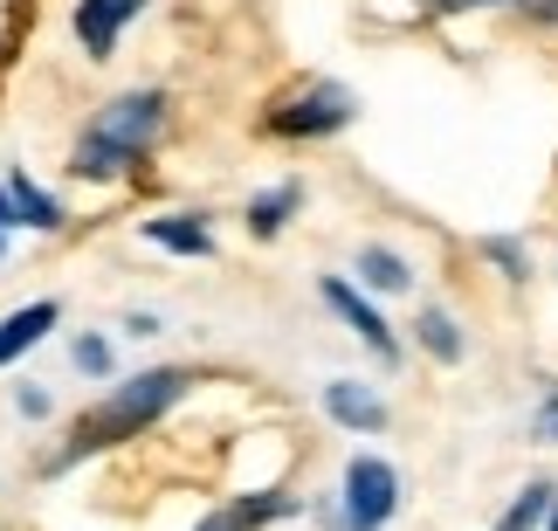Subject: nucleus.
<instances>
[{
	"mask_svg": "<svg viewBox=\"0 0 558 531\" xmlns=\"http://www.w3.org/2000/svg\"><path fill=\"white\" fill-rule=\"evenodd\" d=\"M538 435H545V442H558V400H551V408L538 414Z\"/></svg>",
	"mask_w": 558,
	"mask_h": 531,
	"instance_id": "19",
	"label": "nucleus"
},
{
	"mask_svg": "<svg viewBox=\"0 0 558 531\" xmlns=\"http://www.w3.org/2000/svg\"><path fill=\"white\" fill-rule=\"evenodd\" d=\"M325 414L338 421V429H359V435L386 429V400L373 387H359V379H331V387H325Z\"/></svg>",
	"mask_w": 558,
	"mask_h": 531,
	"instance_id": "7",
	"label": "nucleus"
},
{
	"mask_svg": "<svg viewBox=\"0 0 558 531\" xmlns=\"http://www.w3.org/2000/svg\"><path fill=\"white\" fill-rule=\"evenodd\" d=\"M359 283H373V290H414V269H407L393 249L366 242V249H359Z\"/></svg>",
	"mask_w": 558,
	"mask_h": 531,
	"instance_id": "12",
	"label": "nucleus"
},
{
	"mask_svg": "<svg viewBox=\"0 0 558 531\" xmlns=\"http://www.w3.org/2000/svg\"><path fill=\"white\" fill-rule=\"evenodd\" d=\"M296 207H304V180H283V186H269V194H255L248 201V236L255 242H276Z\"/></svg>",
	"mask_w": 558,
	"mask_h": 531,
	"instance_id": "9",
	"label": "nucleus"
},
{
	"mask_svg": "<svg viewBox=\"0 0 558 531\" xmlns=\"http://www.w3.org/2000/svg\"><path fill=\"white\" fill-rule=\"evenodd\" d=\"M441 8H497V0H441Z\"/></svg>",
	"mask_w": 558,
	"mask_h": 531,
	"instance_id": "21",
	"label": "nucleus"
},
{
	"mask_svg": "<svg viewBox=\"0 0 558 531\" xmlns=\"http://www.w3.org/2000/svg\"><path fill=\"white\" fill-rule=\"evenodd\" d=\"M414 331H421V346L435 352L441 366H456V359H462V331H456V317H448V311H421Z\"/></svg>",
	"mask_w": 558,
	"mask_h": 531,
	"instance_id": "13",
	"label": "nucleus"
},
{
	"mask_svg": "<svg viewBox=\"0 0 558 531\" xmlns=\"http://www.w3.org/2000/svg\"><path fill=\"white\" fill-rule=\"evenodd\" d=\"M0 228H21V207H14V194H0Z\"/></svg>",
	"mask_w": 558,
	"mask_h": 531,
	"instance_id": "20",
	"label": "nucleus"
},
{
	"mask_svg": "<svg viewBox=\"0 0 558 531\" xmlns=\"http://www.w3.org/2000/svg\"><path fill=\"white\" fill-rule=\"evenodd\" d=\"M317 290H325V304H331L338 317H345V325H352L359 338H366V346H373V352L386 359V366H393V359H400V338L386 331V317H379V311L366 304V297H359V290L345 283V276H325V283H317Z\"/></svg>",
	"mask_w": 558,
	"mask_h": 531,
	"instance_id": "6",
	"label": "nucleus"
},
{
	"mask_svg": "<svg viewBox=\"0 0 558 531\" xmlns=\"http://www.w3.org/2000/svg\"><path fill=\"white\" fill-rule=\"evenodd\" d=\"M538 14H551V21H558V0H545V8H538Z\"/></svg>",
	"mask_w": 558,
	"mask_h": 531,
	"instance_id": "22",
	"label": "nucleus"
},
{
	"mask_svg": "<svg viewBox=\"0 0 558 531\" xmlns=\"http://www.w3.org/2000/svg\"><path fill=\"white\" fill-rule=\"evenodd\" d=\"M551 531H558V511H551Z\"/></svg>",
	"mask_w": 558,
	"mask_h": 531,
	"instance_id": "23",
	"label": "nucleus"
},
{
	"mask_svg": "<svg viewBox=\"0 0 558 531\" xmlns=\"http://www.w3.org/2000/svg\"><path fill=\"white\" fill-rule=\"evenodd\" d=\"M159 124H166V90H124V97H111L90 124H83L70 173L76 180H118V173H132L138 153L159 138Z\"/></svg>",
	"mask_w": 558,
	"mask_h": 531,
	"instance_id": "2",
	"label": "nucleus"
},
{
	"mask_svg": "<svg viewBox=\"0 0 558 531\" xmlns=\"http://www.w3.org/2000/svg\"><path fill=\"white\" fill-rule=\"evenodd\" d=\"M56 304H49V297H41V304H28V311H8V317H0V366H8V359H21V352H28V346H41V338H49L56 331Z\"/></svg>",
	"mask_w": 558,
	"mask_h": 531,
	"instance_id": "8",
	"label": "nucleus"
},
{
	"mask_svg": "<svg viewBox=\"0 0 558 531\" xmlns=\"http://www.w3.org/2000/svg\"><path fill=\"white\" fill-rule=\"evenodd\" d=\"M138 14H145V0H76V41H83V56L111 62L124 21H138Z\"/></svg>",
	"mask_w": 558,
	"mask_h": 531,
	"instance_id": "5",
	"label": "nucleus"
},
{
	"mask_svg": "<svg viewBox=\"0 0 558 531\" xmlns=\"http://www.w3.org/2000/svg\"><path fill=\"white\" fill-rule=\"evenodd\" d=\"M8 194H14V207H21V221H28V228H62V207L41 194L28 173H14V180H8Z\"/></svg>",
	"mask_w": 558,
	"mask_h": 531,
	"instance_id": "14",
	"label": "nucleus"
},
{
	"mask_svg": "<svg viewBox=\"0 0 558 531\" xmlns=\"http://www.w3.org/2000/svg\"><path fill=\"white\" fill-rule=\"evenodd\" d=\"M393 511H400V476H393V462L352 456V462H345V504H338V524H345V531H379Z\"/></svg>",
	"mask_w": 558,
	"mask_h": 531,
	"instance_id": "4",
	"label": "nucleus"
},
{
	"mask_svg": "<svg viewBox=\"0 0 558 531\" xmlns=\"http://www.w3.org/2000/svg\"><path fill=\"white\" fill-rule=\"evenodd\" d=\"M352 118H359V97L345 83H311L304 97H290V104L269 111V132L276 138H331V132H345Z\"/></svg>",
	"mask_w": 558,
	"mask_h": 531,
	"instance_id": "3",
	"label": "nucleus"
},
{
	"mask_svg": "<svg viewBox=\"0 0 558 531\" xmlns=\"http://www.w3.org/2000/svg\"><path fill=\"white\" fill-rule=\"evenodd\" d=\"M545 518H551V483H531V491L504 511V524H497V531H538Z\"/></svg>",
	"mask_w": 558,
	"mask_h": 531,
	"instance_id": "15",
	"label": "nucleus"
},
{
	"mask_svg": "<svg viewBox=\"0 0 558 531\" xmlns=\"http://www.w3.org/2000/svg\"><path fill=\"white\" fill-rule=\"evenodd\" d=\"M70 366H76V373H90V379H104V373H111V346H104V338H90V331H83L76 346H70Z\"/></svg>",
	"mask_w": 558,
	"mask_h": 531,
	"instance_id": "16",
	"label": "nucleus"
},
{
	"mask_svg": "<svg viewBox=\"0 0 558 531\" xmlns=\"http://www.w3.org/2000/svg\"><path fill=\"white\" fill-rule=\"evenodd\" d=\"M489 256H497L510 276H524V256H518V249H510V242H489Z\"/></svg>",
	"mask_w": 558,
	"mask_h": 531,
	"instance_id": "18",
	"label": "nucleus"
},
{
	"mask_svg": "<svg viewBox=\"0 0 558 531\" xmlns=\"http://www.w3.org/2000/svg\"><path fill=\"white\" fill-rule=\"evenodd\" d=\"M14 408L28 414V421H41V414H49V394H41V387H21V394H14Z\"/></svg>",
	"mask_w": 558,
	"mask_h": 531,
	"instance_id": "17",
	"label": "nucleus"
},
{
	"mask_svg": "<svg viewBox=\"0 0 558 531\" xmlns=\"http://www.w3.org/2000/svg\"><path fill=\"white\" fill-rule=\"evenodd\" d=\"M296 504L290 497H234V504H221L201 531H255V524H269V518H290Z\"/></svg>",
	"mask_w": 558,
	"mask_h": 531,
	"instance_id": "11",
	"label": "nucleus"
},
{
	"mask_svg": "<svg viewBox=\"0 0 558 531\" xmlns=\"http://www.w3.org/2000/svg\"><path fill=\"white\" fill-rule=\"evenodd\" d=\"M145 242L173 249V256H214V236H207L201 215H153L145 221Z\"/></svg>",
	"mask_w": 558,
	"mask_h": 531,
	"instance_id": "10",
	"label": "nucleus"
},
{
	"mask_svg": "<svg viewBox=\"0 0 558 531\" xmlns=\"http://www.w3.org/2000/svg\"><path fill=\"white\" fill-rule=\"evenodd\" d=\"M186 394V373L180 366H153V373H132L111 400H97L90 414L70 429V449L56 456V470H70V462L111 449V442H138V429H153V421L173 408V400Z\"/></svg>",
	"mask_w": 558,
	"mask_h": 531,
	"instance_id": "1",
	"label": "nucleus"
}]
</instances>
